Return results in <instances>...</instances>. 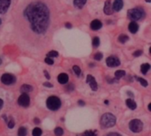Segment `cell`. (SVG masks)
<instances>
[{
	"mask_svg": "<svg viewBox=\"0 0 151 136\" xmlns=\"http://www.w3.org/2000/svg\"><path fill=\"white\" fill-rule=\"evenodd\" d=\"M59 11L55 0H19L12 10L16 43L29 54L47 49L58 27Z\"/></svg>",
	"mask_w": 151,
	"mask_h": 136,
	"instance_id": "6da1fadb",
	"label": "cell"
},
{
	"mask_svg": "<svg viewBox=\"0 0 151 136\" xmlns=\"http://www.w3.org/2000/svg\"><path fill=\"white\" fill-rule=\"evenodd\" d=\"M100 123L104 127H111L116 124V117L111 113H105L102 116Z\"/></svg>",
	"mask_w": 151,
	"mask_h": 136,
	"instance_id": "7a4b0ae2",
	"label": "cell"
},
{
	"mask_svg": "<svg viewBox=\"0 0 151 136\" xmlns=\"http://www.w3.org/2000/svg\"><path fill=\"white\" fill-rule=\"evenodd\" d=\"M144 15V12L142 9L140 8H134V9H130L127 12V17L129 19L133 20V21H136L141 19Z\"/></svg>",
	"mask_w": 151,
	"mask_h": 136,
	"instance_id": "3957f363",
	"label": "cell"
},
{
	"mask_svg": "<svg viewBox=\"0 0 151 136\" xmlns=\"http://www.w3.org/2000/svg\"><path fill=\"white\" fill-rule=\"evenodd\" d=\"M47 107L51 110V111H57L60 108L61 106V101L58 97L57 96H50L47 101H46Z\"/></svg>",
	"mask_w": 151,
	"mask_h": 136,
	"instance_id": "277c9868",
	"label": "cell"
},
{
	"mask_svg": "<svg viewBox=\"0 0 151 136\" xmlns=\"http://www.w3.org/2000/svg\"><path fill=\"white\" fill-rule=\"evenodd\" d=\"M129 128L134 133H140L143 128V124L140 119H133L129 124Z\"/></svg>",
	"mask_w": 151,
	"mask_h": 136,
	"instance_id": "5b68a950",
	"label": "cell"
},
{
	"mask_svg": "<svg viewBox=\"0 0 151 136\" xmlns=\"http://www.w3.org/2000/svg\"><path fill=\"white\" fill-rule=\"evenodd\" d=\"M1 81L4 85H12L16 81V78L14 75L10 73H4L1 77Z\"/></svg>",
	"mask_w": 151,
	"mask_h": 136,
	"instance_id": "8992f818",
	"label": "cell"
},
{
	"mask_svg": "<svg viewBox=\"0 0 151 136\" xmlns=\"http://www.w3.org/2000/svg\"><path fill=\"white\" fill-rule=\"evenodd\" d=\"M18 104L22 107H27L30 104L29 96L27 93H22V95L18 99Z\"/></svg>",
	"mask_w": 151,
	"mask_h": 136,
	"instance_id": "52a82bcc",
	"label": "cell"
},
{
	"mask_svg": "<svg viewBox=\"0 0 151 136\" xmlns=\"http://www.w3.org/2000/svg\"><path fill=\"white\" fill-rule=\"evenodd\" d=\"M106 65L109 67H116V66H119L120 65V60L117 57L111 56L106 59Z\"/></svg>",
	"mask_w": 151,
	"mask_h": 136,
	"instance_id": "ba28073f",
	"label": "cell"
},
{
	"mask_svg": "<svg viewBox=\"0 0 151 136\" xmlns=\"http://www.w3.org/2000/svg\"><path fill=\"white\" fill-rule=\"evenodd\" d=\"M12 0H0V13H5L10 8Z\"/></svg>",
	"mask_w": 151,
	"mask_h": 136,
	"instance_id": "9c48e42d",
	"label": "cell"
},
{
	"mask_svg": "<svg viewBox=\"0 0 151 136\" xmlns=\"http://www.w3.org/2000/svg\"><path fill=\"white\" fill-rule=\"evenodd\" d=\"M87 83L89 84V86H90V88H91L92 90H94V91H96L97 90V88H98L97 83H96L95 78L92 75L89 74V75L87 76Z\"/></svg>",
	"mask_w": 151,
	"mask_h": 136,
	"instance_id": "30bf717a",
	"label": "cell"
},
{
	"mask_svg": "<svg viewBox=\"0 0 151 136\" xmlns=\"http://www.w3.org/2000/svg\"><path fill=\"white\" fill-rule=\"evenodd\" d=\"M104 13L107 14V15H111L113 13V9H112V5L111 4V0H107L105 2V4H104Z\"/></svg>",
	"mask_w": 151,
	"mask_h": 136,
	"instance_id": "8fae6325",
	"label": "cell"
},
{
	"mask_svg": "<svg viewBox=\"0 0 151 136\" xmlns=\"http://www.w3.org/2000/svg\"><path fill=\"white\" fill-rule=\"evenodd\" d=\"M123 5H124L123 0H115L112 4V9L115 12H119L123 8Z\"/></svg>",
	"mask_w": 151,
	"mask_h": 136,
	"instance_id": "7c38bea8",
	"label": "cell"
},
{
	"mask_svg": "<svg viewBox=\"0 0 151 136\" xmlns=\"http://www.w3.org/2000/svg\"><path fill=\"white\" fill-rule=\"evenodd\" d=\"M102 26H103L102 22L100 20H98V19L93 20L91 22V24H90V27H91L92 30H98V29H100L102 27Z\"/></svg>",
	"mask_w": 151,
	"mask_h": 136,
	"instance_id": "4fadbf2b",
	"label": "cell"
},
{
	"mask_svg": "<svg viewBox=\"0 0 151 136\" xmlns=\"http://www.w3.org/2000/svg\"><path fill=\"white\" fill-rule=\"evenodd\" d=\"M128 29L132 34H135L138 30H139V25L135 22V21H132L129 25H128Z\"/></svg>",
	"mask_w": 151,
	"mask_h": 136,
	"instance_id": "5bb4252c",
	"label": "cell"
},
{
	"mask_svg": "<svg viewBox=\"0 0 151 136\" xmlns=\"http://www.w3.org/2000/svg\"><path fill=\"white\" fill-rule=\"evenodd\" d=\"M68 75L66 73H60L58 76V81L60 83V84H65L68 82Z\"/></svg>",
	"mask_w": 151,
	"mask_h": 136,
	"instance_id": "9a60e30c",
	"label": "cell"
},
{
	"mask_svg": "<svg viewBox=\"0 0 151 136\" xmlns=\"http://www.w3.org/2000/svg\"><path fill=\"white\" fill-rule=\"evenodd\" d=\"M87 0H73V4L76 8L78 9H81L84 4H86Z\"/></svg>",
	"mask_w": 151,
	"mask_h": 136,
	"instance_id": "2e32d148",
	"label": "cell"
},
{
	"mask_svg": "<svg viewBox=\"0 0 151 136\" xmlns=\"http://www.w3.org/2000/svg\"><path fill=\"white\" fill-rule=\"evenodd\" d=\"M32 90H33L32 86H30V85H27V84L22 85V86H21V88H20V91H21V93H28V92H31Z\"/></svg>",
	"mask_w": 151,
	"mask_h": 136,
	"instance_id": "e0dca14e",
	"label": "cell"
},
{
	"mask_svg": "<svg viewBox=\"0 0 151 136\" xmlns=\"http://www.w3.org/2000/svg\"><path fill=\"white\" fill-rule=\"evenodd\" d=\"M126 103H127V107L128 108H130L131 110H135L136 109V103L133 100V99H127V101H126Z\"/></svg>",
	"mask_w": 151,
	"mask_h": 136,
	"instance_id": "ac0fdd59",
	"label": "cell"
},
{
	"mask_svg": "<svg viewBox=\"0 0 151 136\" xmlns=\"http://www.w3.org/2000/svg\"><path fill=\"white\" fill-rule=\"evenodd\" d=\"M150 69V65L148 64V63H145V64L142 65V66H141V72H142L143 74H146Z\"/></svg>",
	"mask_w": 151,
	"mask_h": 136,
	"instance_id": "d6986e66",
	"label": "cell"
},
{
	"mask_svg": "<svg viewBox=\"0 0 151 136\" xmlns=\"http://www.w3.org/2000/svg\"><path fill=\"white\" fill-rule=\"evenodd\" d=\"M125 75H126V72L123 71V70H118V71H116V73H115V78H116L117 80H119V79L124 77Z\"/></svg>",
	"mask_w": 151,
	"mask_h": 136,
	"instance_id": "ffe728a7",
	"label": "cell"
},
{
	"mask_svg": "<svg viewBox=\"0 0 151 136\" xmlns=\"http://www.w3.org/2000/svg\"><path fill=\"white\" fill-rule=\"evenodd\" d=\"M128 40H129V37H128L127 35H120L119 36V42H121V43H125V42H127Z\"/></svg>",
	"mask_w": 151,
	"mask_h": 136,
	"instance_id": "44dd1931",
	"label": "cell"
},
{
	"mask_svg": "<svg viewBox=\"0 0 151 136\" xmlns=\"http://www.w3.org/2000/svg\"><path fill=\"white\" fill-rule=\"evenodd\" d=\"M18 135L19 136H26L27 135V129L23 127H19L18 130Z\"/></svg>",
	"mask_w": 151,
	"mask_h": 136,
	"instance_id": "7402d4cb",
	"label": "cell"
},
{
	"mask_svg": "<svg viewBox=\"0 0 151 136\" xmlns=\"http://www.w3.org/2000/svg\"><path fill=\"white\" fill-rule=\"evenodd\" d=\"M135 79L142 84V86H143V87H147L148 86V81L146 80H144L142 78H140V77H135Z\"/></svg>",
	"mask_w": 151,
	"mask_h": 136,
	"instance_id": "603a6c76",
	"label": "cell"
},
{
	"mask_svg": "<svg viewBox=\"0 0 151 136\" xmlns=\"http://www.w3.org/2000/svg\"><path fill=\"white\" fill-rule=\"evenodd\" d=\"M33 136H41L42 135V130L38 127H35L34 130H33V133H32Z\"/></svg>",
	"mask_w": 151,
	"mask_h": 136,
	"instance_id": "cb8c5ba5",
	"label": "cell"
},
{
	"mask_svg": "<svg viewBox=\"0 0 151 136\" xmlns=\"http://www.w3.org/2000/svg\"><path fill=\"white\" fill-rule=\"evenodd\" d=\"M99 44H100V39H99V37H94L93 38V46L95 47V48H97L98 46H99Z\"/></svg>",
	"mask_w": 151,
	"mask_h": 136,
	"instance_id": "d4e9b609",
	"label": "cell"
},
{
	"mask_svg": "<svg viewBox=\"0 0 151 136\" xmlns=\"http://www.w3.org/2000/svg\"><path fill=\"white\" fill-rule=\"evenodd\" d=\"M47 55H48L49 58H57L58 56V51H55V50H51Z\"/></svg>",
	"mask_w": 151,
	"mask_h": 136,
	"instance_id": "484cf974",
	"label": "cell"
},
{
	"mask_svg": "<svg viewBox=\"0 0 151 136\" xmlns=\"http://www.w3.org/2000/svg\"><path fill=\"white\" fill-rule=\"evenodd\" d=\"M81 136H97L96 131H87Z\"/></svg>",
	"mask_w": 151,
	"mask_h": 136,
	"instance_id": "4316f807",
	"label": "cell"
},
{
	"mask_svg": "<svg viewBox=\"0 0 151 136\" xmlns=\"http://www.w3.org/2000/svg\"><path fill=\"white\" fill-rule=\"evenodd\" d=\"M63 134H64V131H63V129L61 127H57L55 129V135L57 136L63 135Z\"/></svg>",
	"mask_w": 151,
	"mask_h": 136,
	"instance_id": "83f0119b",
	"label": "cell"
},
{
	"mask_svg": "<svg viewBox=\"0 0 151 136\" xmlns=\"http://www.w3.org/2000/svg\"><path fill=\"white\" fill-rule=\"evenodd\" d=\"M73 72L76 73V75H78V76H80V75H81V68H80L78 65H74V66L73 67Z\"/></svg>",
	"mask_w": 151,
	"mask_h": 136,
	"instance_id": "f1b7e54d",
	"label": "cell"
},
{
	"mask_svg": "<svg viewBox=\"0 0 151 136\" xmlns=\"http://www.w3.org/2000/svg\"><path fill=\"white\" fill-rule=\"evenodd\" d=\"M94 58H95L96 60L99 61V60H101V59L103 58V54H102V53H100V52H98V53H96V54L95 55Z\"/></svg>",
	"mask_w": 151,
	"mask_h": 136,
	"instance_id": "f546056e",
	"label": "cell"
},
{
	"mask_svg": "<svg viewBox=\"0 0 151 136\" xmlns=\"http://www.w3.org/2000/svg\"><path fill=\"white\" fill-rule=\"evenodd\" d=\"M44 61H45V63L46 64H48V65H53L54 64V61H53V59L51 58H46L45 59H44Z\"/></svg>",
	"mask_w": 151,
	"mask_h": 136,
	"instance_id": "4dcf8cb0",
	"label": "cell"
},
{
	"mask_svg": "<svg viewBox=\"0 0 151 136\" xmlns=\"http://www.w3.org/2000/svg\"><path fill=\"white\" fill-rule=\"evenodd\" d=\"M13 127H14V121L11 119L8 121V127H9V128H13Z\"/></svg>",
	"mask_w": 151,
	"mask_h": 136,
	"instance_id": "1f68e13d",
	"label": "cell"
},
{
	"mask_svg": "<svg viewBox=\"0 0 151 136\" xmlns=\"http://www.w3.org/2000/svg\"><path fill=\"white\" fill-rule=\"evenodd\" d=\"M142 54V50H137L135 52H134V57H140Z\"/></svg>",
	"mask_w": 151,
	"mask_h": 136,
	"instance_id": "d6a6232c",
	"label": "cell"
},
{
	"mask_svg": "<svg viewBox=\"0 0 151 136\" xmlns=\"http://www.w3.org/2000/svg\"><path fill=\"white\" fill-rule=\"evenodd\" d=\"M43 86H44V87H47V88H52V87H53V85L50 84V82H44V83H43Z\"/></svg>",
	"mask_w": 151,
	"mask_h": 136,
	"instance_id": "836d02e7",
	"label": "cell"
},
{
	"mask_svg": "<svg viewBox=\"0 0 151 136\" xmlns=\"http://www.w3.org/2000/svg\"><path fill=\"white\" fill-rule=\"evenodd\" d=\"M105 136H121L119 134H118V133H110V134H108V135H106Z\"/></svg>",
	"mask_w": 151,
	"mask_h": 136,
	"instance_id": "e575fe53",
	"label": "cell"
},
{
	"mask_svg": "<svg viewBox=\"0 0 151 136\" xmlns=\"http://www.w3.org/2000/svg\"><path fill=\"white\" fill-rule=\"evenodd\" d=\"M73 89H74V87H73V85H69V86L67 87L66 89H67L68 91H71V90H73Z\"/></svg>",
	"mask_w": 151,
	"mask_h": 136,
	"instance_id": "d590c367",
	"label": "cell"
},
{
	"mask_svg": "<svg viewBox=\"0 0 151 136\" xmlns=\"http://www.w3.org/2000/svg\"><path fill=\"white\" fill-rule=\"evenodd\" d=\"M43 73H44V75H45V76H46V78H47V79H48V80H49V79H50V75H49V73H48V72H47V71H44V72H43Z\"/></svg>",
	"mask_w": 151,
	"mask_h": 136,
	"instance_id": "8d00e7d4",
	"label": "cell"
},
{
	"mask_svg": "<svg viewBox=\"0 0 151 136\" xmlns=\"http://www.w3.org/2000/svg\"><path fill=\"white\" fill-rule=\"evenodd\" d=\"M65 27H67V28H72V24H71V23H65Z\"/></svg>",
	"mask_w": 151,
	"mask_h": 136,
	"instance_id": "74e56055",
	"label": "cell"
},
{
	"mask_svg": "<svg viewBox=\"0 0 151 136\" xmlns=\"http://www.w3.org/2000/svg\"><path fill=\"white\" fill-rule=\"evenodd\" d=\"M79 105H81V106H84L85 105V103L83 102V101H79Z\"/></svg>",
	"mask_w": 151,
	"mask_h": 136,
	"instance_id": "f35d334b",
	"label": "cell"
},
{
	"mask_svg": "<svg viewBox=\"0 0 151 136\" xmlns=\"http://www.w3.org/2000/svg\"><path fill=\"white\" fill-rule=\"evenodd\" d=\"M3 104H4V102H3V100L2 99H0V110L2 109V107H3Z\"/></svg>",
	"mask_w": 151,
	"mask_h": 136,
	"instance_id": "ab89813d",
	"label": "cell"
},
{
	"mask_svg": "<svg viewBox=\"0 0 151 136\" xmlns=\"http://www.w3.org/2000/svg\"><path fill=\"white\" fill-rule=\"evenodd\" d=\"M40 123V120L38 119H35V124H39Z\"/></svg>",
	"mask_w": 151,
	"mask_h": 136,
	"instance_id": "60d3db41",
	"label": "cell"
},
{
	"mask_svg": "<svg viewBox=\"0 0 151 136\" xmlns=\"http://www.w3.org/2000/svg\"><path fill=\"white\" fill-rule=\"evenodd\" d=\"M127 94H128L129 96H134V95H133V93H132V92H129V91H127Z\"/></svg>",
	"mask_w": 151,
	"mask_h": 136,
	"instance_id": "b9f144b4",
	"label": "cell"
},
{
	"mask_svg": "<svg viewBox=\"0 0 151 136\" xmlns=\"http://www.w3.org/2000/svg\"><path fill=\"white\" fill-rule=\"evenodd\" d=\"M149 111H151V104H149Z\"/></svg>",
	"mask_w": 151,
	"mask_h": 136,
	"instance_id": "7bdbcfd3",
	"label": "cell"
},
{
	"mask_svg": "<svg viewBox=\"0 0 151 136\" xmlns=\"http://www.w3.org/2000/svg\"><path fill=\"white\" fill-rule=\"evenodd\" d=\"M104 103H105V104H109V102H108V101H107V100H106V101H105V102H104Z\"/></svg>",
	"mask_w": 151,
	"mask_h": 136,
	"instance_id": "ee69618b",
	"label": "cell"
},
{
	"mask_svg": "<svg viewBox=\"0 0 151 136\" xmlns=\"http://www.w3.org/2000/svg\"><path fill=\"white\" fill-rule=\"evenodd\" d=\"M146 2H148V3H150L151 2V0H145Z\"/></svg>",
	"mask_w": 151,
	"mask_h": 136,
	"instance_id": "f6af8a7d",
	"label": "cell"
},
{
	"mask_svg": "<svg viewBox=\"0 0 151 136\" xmlns=\"http://www.w3.org/2000/svg\"><path fill=\"white\" fill-rule=\"evenodd\" d=\"M2 64V60H1V58H0V65Z\"/></svg>",
	"mask_w": 151,
	"mask_h": 136,
	"instance_id": "bcb514c9",
	"label": "cell"
},
{
	"mask_svg": "<svg viewBox=\"0 0 151 136\" xmlns=\"http://www.w3.org/2000/svg\"><path fill=\"white\" fill-rule=\"evenodd\" d=\"M2 23V20H1V19H0V24Z\"/></svg>",
	"mask_w": 151,
	"mask_h": 136,
	"instance_id": "7dc6e473",
	"label": "cell"
}]
</instances>
